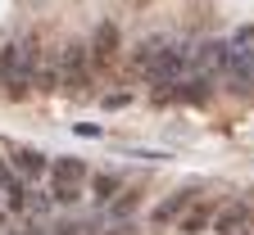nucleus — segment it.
<instances>
[{"mask_svg": "<svg viewBox=\"0 0 254 235\" xmlns=\"http://www.w3.org/2000/svg\"><path fill=\"white\" fill-rule=\"evenodd\" d=\"M37 82V37H18L0 50V86L14 99H23Z\"/></svg>", "mask_w": 254, "mask_h": 235, "instance_id": "nucleus-1", "label": "nucleus"}, {"mask_svg": "<svg viewBox=\"0 0 254 235\" xmlns=\"http://www.w3.org/2000/svg\"><path fill=\"white\" fill-rule=\"evenodd\" d=\"M190 68V50L186 46H159L154 50V59L145 63V77L154 82V86H173V82H182V73Z\"/></svg>", "mask_w": 254, "mask_h": 235, "instance_id": "nucleus-2", "label": "nucleus"}, {"mask_svg": "<svg viewBox=\"0 0 254 235\" xmlns=\"http://www.w3.org/2000/svg\"><path fill=\"white\" fill-rule=\"evenodd\" d=\"M86 181V163L82 158H55L50 163V199L55 204H73Z\"/></svg>", "mask_w": 254, "mask_h": 235, "instance_id": "nucleus-3", "label": "nucleus"}, {"mask_svg": "<svg viewBox=\"0 0 254 235\" xmlns=\"http://www.w3.org/2000/svg\"><path fill=\"white\" fill-rule=\"evenodd\" d=\"M227 50L232 41H204L190 50V68H195V77L213 82V77H227Z\"/></svg>", "mask_w": 254, "mask_h": 235, "instance_id": "nucleus-4", "label": "nucleus"}, {"mask_svg": "<svg viewBox=\"0 0 254 235\" xmlns=\"http://www.w3.org/2000/svg\"><path fill=\"white\" fill-rule=\"evenodd\" d=\"M227 82H232V91H254V50H245V46H236L232 41V50H227Z\"/></svg>", "mask_w": 254, "mask_h": 235, "instance_id": "nucleus-5", "label": "nucleus"}, {"mask_svg": "<svg viewBox=\"0 0 254 235\" xmlns=\"http://www.w3.org/2000/svg\"><path fill=\"white\" fill-rule=\"evenodd\" d=\"M118 27L114 23H100V27H95V37H91V63H95V68H105V63H114V54H118Z\"/></svg>", "mask_w": 254, "mask_h": 235, "instance_id": "nucleus-6", "label": "nucleus"}, {"mask_svg": "<svg viewBox=\"0 0 254 235\" xmlns=\"http://www.w3.org/2000/svg\"><path fill=\"white\" fill-rule=\"evenodd\" d=\"M86 63H91V50L86 46H64V86L68 91H77V86H86Z\"/></svg>", "mask_w": 254, "mask_h": 235, "instance_id": "nucleus-7", "label": "nucleus"}, {"mask_svg": "<svg viewBox=\"0 0 254 235\" xmlns=\"http://www.w3.org/2000/svg\"><path fill=\"white\" fill-rule=\"evenodd\" d=\"M250 204H227V208H218L213 213V222H209V231H218V235H236V231H245L250 226Z\"/></svg>", "mask_w": 254, "mask_h": 235, "instance_id": "nucleus-8", "label": "nucleus"}, {"mask_svg": "<svg viewBox=\"0 0 254 235\" xmlns=\"http://www.w3.org/2000/svg\"><path fill=\"white\" fill-rule=\"evenodd\" d=\"M190 199H195V190H173L164 204H154V213H150V222L154 226H173L177 217H182V208L190 204Z\"/></svg>", "mask_w": 254, "mask_h": 235, "instance_id": "nucleus-9", "label": "nucleus"}, {"mask_svg": "<svg viewBox=\"0 0 254 235\" xmlns=\"http://www.w3.org/2000/svg\"><path fill=\"white\" fill-rule=\"evenodd\" d=\"M209 222H213V208L190 199V204L182 208V217H177V231H182V235H200V231H209Z\"/></svg>", "mask_w": 254, "mask_h": 235, "instance_id": "nucleus-10", "label": "nucleus"}, {"mask_svg": "<svg viewBox=\"0 0 254 235\" xmlns=\"http://www.w3.org/2000/svg\"><path fill=\"white\" fill-rule=\"evenodd\" d=\"M14 172L18 177H46L50 172V154H41V149H14Z\"/></svg>", "mask_w": 254, "mask_h": 235, "instance_id": "nucleus-11", "label": "nucleus"}, {"mask_svg": "<svg viewBox=\"0 0 254 235\" xmlns=\"http://www.w3.org/2000/svg\"><path fill=\"white\" fill-rule=\"evenodd\" d=\"M136 208H141V190H118V194L109 199V217H118V222L132 217Z\"/></svg>", "mask_w": 254, "mask_h": 235, "instance_id": "nucleus-12", "label": "nucleus"}, {"mask_svg": "<svg viewBox=\"0 0 254 235\" xmlns=\"http://www.w3.org/2000/svg\"><path fill=\"white\" fill-rule=\"evenodd\" d=\"M123 190V181L114 177V172H100V177H91V199L95 204H109V199Z\"/></svg>", "mask_w": 254, "mask_h": 235, "instance_id": "nucleus-13", "label": "nucleus"}, {"mask_svg": "<svg viewBox=\"0 0 254 235\" xmlns=\"http://www.w3.org/2000/svg\"><path fill=\"white\" fill-rule=\"evenodd\" d=\"M177 99H182V104H204V99H209V82H204V77L182 82V86H177Z\"/></svg>", "mask_w": 254, "mask_h": 235, "instance_id": "nucleus-14", "label": "nucleus"}, {"mask_svg": "<svg viewBox=\"0 0 254 235\" xmlns=\"http://www.w3.org/2000/svg\"><path fill=\"white\" fill-rule=\"evenodd\" d=\"M9 190H18V172L0 158V194H9Z\"/></svg>", "mask_w": 254, "mask_h": 235, "instance_id": "nucleus-15", "label": "nucleus"}, {"mask_svg": "<svg viewBox=\"0 0 254 235\" xmlns=\"http://www.w3.org/2000/svg\"><path fill=\"white\" fill-rule=\"evenodd\" d=\"M73 131H77V136H100V127H95V122H77Z\"/></svg>", "mask_w": 254, "mask_h": 235, "instance_id": "nucleus-16", "label": "nucleus"}, {"mask_svg": "<svg viewBox=\"0 0 254 235\" xmlns=\"http://www.w3.org/2000/svg\"><path fill=\"white\" fill-rule=\"evenodd\" d=\"M55 235H82L77 226H55Z\"/></svg>", "mask_w": 254, "mask_h": 235, "instance_id": "nucleus-17", "label": "nucleus"}, {"mask_svg": "<svg viewBox=\"0 0 254 235\" xmlns=\"http://www.w3.org/2000/svg\"><path fill=\"white\" fill-rule=\"evenodd\" d=\"M109 235H136V226H118V231H109Z\"/></svg>", "mask_w": 254, "mask_h": 235, "instance_id": "nucleus-18", "label": "nucleus"}, {"mask_svg": "<svg viewBox=\"0 0 254 235\" xmlns=\"http://www.w3.org/2000/svg\"><path fill=\"white\" fill-rule=\"evenodd\" d=\"M18 235H32V231H18Z\"/></svg>", "mask_w": 254, "mask_h": 235, "instance_id": "nucleus-19", "label": "nucleus"}, {"mask_svg": "<svg viewBox=\"0 0 254 235\" xmlns=\"http://www.w3.org/2000/svg\"><path fill=\"white\" fill-rule=\"evenodd\" d=\"M236 235H241V231H236ZM250 235H254V231H250Z\"/></svg>", "mask_w": 254, "mask_h": 235, "instance_id": "nucleus-20", "label": "nucleus"}]
</instances>
